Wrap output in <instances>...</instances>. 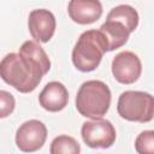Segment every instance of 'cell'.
Instances as JSON below:
<instances>
[{
    "mask_svg": "<svg viewBox=\"0 0 154 154\" xmlns=\"http://www.w3.org/2000/svg\"><path fill=\"white\" fill-rule=\"evenodd\" d=\"M48 71L32 58L22 53H10L0 63V75L5 83L19 93H31Z\"/></svg>",
    "mask_w": 154,
    "mask_h": 154,
    "instance_id": "1",
    "label": "cell"
},
{
    "mask_svg": "<svg viewBox=\"0 0 154 154\" xmlns=\"http://www.w3.org/2000/svg\"><path fill=\"white\" fill-rule=\"evenodd\" d=\"M108 52V42L103 32L96 29L82 32L72 49V63L82 72L94 71L103 54Z\"/></svg>",
    "mask_w": 154,
    "mask_h": 154,
    "instance_id": "2",
    "label": "cell"
},
{
    "mask_svg": "<svg viewBox=\"0 0 154 154\" xmlns=\"http://www.w3.org/2000/svg\"><path fill=\"white\" fill-rule=\"evenodd\" d=\"M111 105V90L101 81L84 82L76 95V108L81 116L99 119L105 116Z\"/></svg>",
    "mask_w": 154,
    "mask_h": 154,
    "instance_id": "3",
    "label": "cell"
},
{
    "mask_svg": "<svg viewBox=\"0 0 154 154\" xmlns=\"http://www.w3.org/2000/svg\"><path fill=\"white\" fill-rule=\"evenodd\" d=\"M117 111L129 122L148 123L154 118V96L146 91L126 90L118 99Z\"/></svg>",
    "mask_w": 154,
    "mask_h": 154,
    "instance_id": "4",
    "label": "cell"
},
{
    "mask_svg": "<svg viewBox=\"0 0 154 154\" xmlns=\"http://www.w3.org/2000/svg\"><path fill=\"white\" fill-rule=\"evenodd\" d=\"M81 135L84 143L94 149L109 148L116 141V129L109 120L99 118L85 122L82 125Z\"/></svg>",
    "mask_w": 154,
    "mask_h": 154,
    "instance_id": "5",
    "label": "cell"
},
{
    "mask_svg": "<svg viewBox=\"0 0 154 154\" xmlns=\"http://www.w3.org/2000/svg\"><path fill=\"white\" fill-rule=\"evenodd\" d=\"M46 138L47 128L37 119H31L23 123L16 132V144L18 149L24 153L38 150L45 144Z\"/></svg>",
    "mask_w": 154,
    "mask_h": 154,
    "instance_id": "6",
    "label": "cell"
},
{
    "mask_svg": "<svg viewBox=\"0 0 154 154\" xmlns=\"http://www.w3.org/2000/svg\"><path fill=\"white\" fill-rule=\"evenodd\" d=\"M142 72L140 58L130 51L118 53L112 60V73L114 78L123 84L135 83Z\"/></svg>",
    "mask_w": 154,
    "mask_h": 154,
    "instance_id": "7",
    "label": "cell"
},
{
    "mask_svg": "<svg viewBox=\"0 0 154 154\" xmlns=\"http://www.w3.org/2000/svg\"><path fill=\"white\" fill-rule=\"evenodd\" d=\"M55 26V17L51 11L46 8H38L30 12L28 19V28L30 35L35 41L42 43L48 42L54 35Z\"/></svg>",
    "mask_w": 154,
    "mask_h": 154,
    "instance_id": "8",
    "label": "cell"
},
{
    "mask_svg": "<svg viewBox=\"0 0 154 154\" xmlns=\"http://www.w3.org/2000/svg\"><path fill=\"white\" fill-rule=\"evenodd\" d=\"M38 102L42 108L49 112H59L64 109L69 102L66 87L57 81L47 83L38 95Z\"/></svg>",
    "mask_w": 154,
    "mask_h": 154,
    "instance_id": "9",
    "label": "cell"
},
{
    "mask_svg": "<svg viewBox=\"0 0 154 154\" xmlns=\"http://www.w3.org/2000/svg\"><path fill=\"white\" fill-rule=\"evenodd\" d=\"M67 12L75 23L91 24L101 17L102 5L97 0H71Z\"/></svg>",
    "mask_w": 154,
    "mask_h": 154,
    "instance_id": "10",
    "label": "cell"
},
{
    "mask_svg": "<svg viewBox=\"0 0 154 154\" xmlns=\"http://www.w3.org/2000/svg\"><path fill=\"white\" fill-rule=\"evenodd\" d=\"M99 30L103 32V35L107 38L108 52L124 46L128 42L129 35H130V31L122 23L116 20H109V19H106V22L100 26Z\"/></svg>",
    "mask_w": 154,
    "mask_h": 154,
    "instance_id": "11",
    "label": "cell"
},
{
    "mask_svg": "<svg viewBox=\"0 0 154 154\" xmlns=\"http://www.w3.org/2000/svg\"><path fill=\"white\" fill-rule=\"evenodd\" d=\"M106 19L122 23L130 31V34L135 31L138 25V13L130 5H119V6L113 7L108 12Z\"/></svg>",
    "mask_w": 154,
    "mask_h": 154,
    "instance_id": "12",
    "label": "cell"
},
{
    "mask_svg": "<svg viewBox=\"0 0 154 154\" xmlns=\"http://www.w3.org/2000/svg\"><path fill=\"white\" fill-rule=\"evenodd\" d=\"M51 154H79L81 146L79 143L71 136L59 135L55 137L49 147Z\"/></svg>",
    "mask_w": 154,
    "mask_h": 154,
    "instance_id": "13",
    "label": "cell"
},
{
    "mask_svg": "<svg viewBox=\"0 0 154 154\" xmlns=\"http://www.w3.org/2000/svg\"><path fill=\"white\" fill-rule=\"evenodd\" d=\"M19 53L25 54L30 58H32L35 61H37L43 69H46L47 71H49L51 69V61L48 55L46 54L45 49L36 42V41H25L20 48H19Z\"/></svg>",
    "mask_w": 154,
    "mask_h": 154,
    "instance_id": "14",
    "label": "cell"
},
{
    "mask_svg": "<svg viewBox=\"0 0 154 154\" xmlns=\"http://www.w3.org/2000/svg\"><path fill=\"white\" fill-rule=\"evenodd\" d=\"M135 149L138 154H154V130L142 131L136 137Z\"/></svg>",
    "mask_w": 154,
    "mask_h": 154,
    "instance_id": "15",
    "label": "cell"
},
{
    "mask_svg": "<svg viewBox=\"0 0 154 154\" xmlns=\"http://www.w3.org/2000/svg\"><path fill=\"white\" fill-rule=\"evenodd\" d=\"M0 102H1V109H0V117L5 118L8 114H11L14 109L16 101L11 93L6 90H0Z\"/></svg>",
    "mask_w": 154,
    "mask_h": 154,
    "instance_id": "16",
    "label": "cell"
}]
</instances>
